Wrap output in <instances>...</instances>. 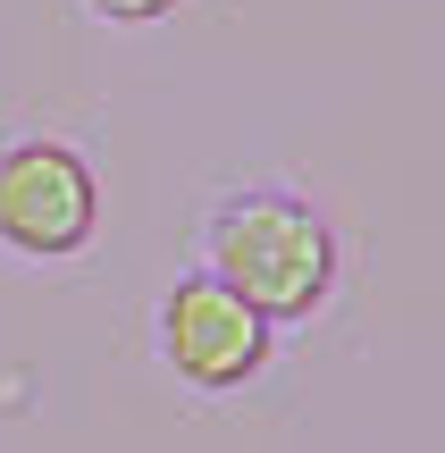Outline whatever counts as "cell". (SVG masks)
Returning a JSON list of instances; mask_svg holds the SVG:
<instances>
[{"mask_svg":"<svg viewBox=\"0 0 445 453\" xmlns=\"http://www.w3.org/2000/svg\"><path fill=\"white\" fill-rule=\"evenodd\" d=\"M202 260L219 277V286L235 294V303H252L269 327L278 319H311L319 303H328L336 286V235L328 219L311 211V202L295 194H227L211 211V226H202Z\"/></svg>","mask_w":445,"mask_h":453,"instance_id":"1","label":"cell"},{"mask_svg":"<svg viewBox=\"0 0 445 453\" xmlns=\"http://www.w3.org/2000/svg\"><path fill=\"white\" fill-rule=\"evenodd\" d=\"M101 235V177L59 134H17L0 151V243L17 260H76Z\"/></svg>","mask_w":445,"mask_h":453,"instance_id":"2","label":"cell"},{"mask_svg":"<svg viewBox=\"0 0 445 453\" xmlns=\"http://www.w3.org/2000/svg\"><path fill=\"white\" fill-rule=\"evenodd\" d=\"M160 361L194 395H235L269 370V319L235 303L219 277H177L160 294Z\"/></svg>","mask_w":445,"mask_h":453,"instance_id":"3","label":"cell"},{"mask_svg":"<svg viewBox=\"0 0 445 453\" xmlns=\"http://www.w3.org/2000/svg\"><path fill=\"white\" fill-rule=\"evenodd\" d=\"M84 9H93L101 26H160V17H177L185 0H84Z\"/></svg>","mask_w":445,"mask_h":453,"instance_id":"4","label":"cell"}]
</instances>
